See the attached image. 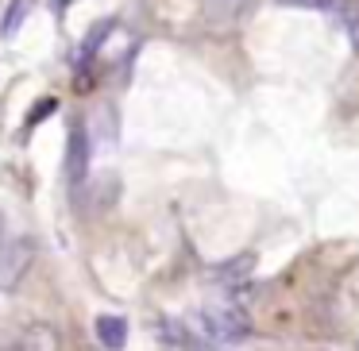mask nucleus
<instances>
[{"label":"nucleus","instance_id":"obj_1","mask_svg":"<svg viewBox=\"0 0 359 351\" xmlns=\"http://www.w3.org/2000/svg\"><path fill=\"white\" fill-rule=\"evenodd\" d=\"M201 328H205V336H209L212 343H240V340H248V332H251L243 309L232 305V301L228 305H205L201 309Z\"/></svg>","mask_w":359,"mask_h":351},{"label":"nucleus","instance_id":"obj_2","mask_svg":"<svg viewBox=\"0 0 359 351\" xmlns=\"http://www.w3.org/2000/svg\"><path fill=\"white\" fill-rule=\"evenodd\" d=\"M32 259H35V243L32 240L0 243V289H16L20 282H24Z\"/></svg>","mask_w":359,"mask_h":351},{"label":"nucleus","instance_id":"obj_3","mask_svg":"<svg viewBox=\"0 0 359 351\" xmlns=\"http://www.w3.org/2000/svg\"><path fill=\"white\" fill-rule=\"evenodd\" d=\"M86 174H89V132H86V124H74L70 151H66V178H70L74 193L86 189Z\"/></svg>","mask_w":359,"mask_h":351},{"label":"nucleus","instance_id":"obj_4","mask_svg":"<svg viewBox=\"0 0 359 351\" xmlns=\"http://www.w3.org/2000/svg\"><path fill=\"white\" fill-rule=\"evenodd\" d=\"M248 4L251 0H205L201 16H205V24H209L212 32H232V27L243 20Z\"/></svg>","mask_w":359,"mask_h":351},{"label":"nucleus","instance_id":"obj_5","mask_svg":"<svg viewBox=\"0 0 359 351\" xmlns=\"http://www.w3.org/2000/svg\"><path fill=\"white\" fill-rule=\"evenodd\" d=\"M251 266H255V259H251V255H240V259H232V263L217 266V270H212V278H217V286L232 289L236 297H248L251 286H243V282H248Z\"/></svg>","mask_w":359,"mask_h":351},{"label":"nucleus","instance_id":"obj_6","mask_svg":"<svg viewBox=\"0 0 359 351\" xmlns=\"http://www.w3.org/2000/svg\"><path fill=\"white\" fill-rule=\"evenodd\" d=\"M97 340L104 343V347H124L128 340V320L124 317H97Z\"/></svg>","mask_w":359,"mask_h":351},{"label":"nucleus","instance_id":"obj_7","mask_svg":"<svg viewBox=\"0 0 359 351\" xmlns=\"http://www.w3.org/2000/svg\"><path fill=\"white\" fill-rule=\"evenodd\" d=\"M27 12H32V0H12L8 16H4V24H0V35H4V39H12V35H20V27H24Z\"/></svg>","mask_w":359,"mask_h":351},{"label":"nucleus","instance_id":"obj_8","mask_svg":"<svg viewBox=\"0 0 359 351\" xmlns=\"http://www.w3.org/2000/svg\"><path fill=\"white\" fill-rule=\"evenodd\" d=\"M109 32H112V24H97V27H93V35H89V39L81 43V50H78V62H74L78 70H81V66H89V58H93V55H97V47H101V43L109 39Z\"/></svg>","mask_w":359,"mask_h":351},{"label":"nucleus","instance_id":"obj_9","mask_svg":"<svg viewBox=\"0 0 359 351\" xmlns=\"http://www.w3.org/2000/svg\"><path fill=\"white\" fill-rule=\"evenodd\" d=\"M158 336H163V343L166 347H194V336L186 332V328L178 324V320H163V328H158Z\"/></svg>","mask_w":359,"mask_h":351},{"label":"nucleus","instance_id":"obj_10","mask_svg":"<svg viewBox=\"0 0 359 351\" xmlns=\"http://www.w3.org/2000/svg\"><path fill=\"white\" fill-rule=\"evenodd\" d=\"M50 112H55V101H43V104H35V109H32V116H27V128H35L43 116H50Z\"/></svg>","mask_w":359,"mask_h":351},{"label":"nucleus","instance_id":"obj_11","mask_svg":"<svg viewBox=\"0 0 359 351\" xmlns=\"http://www.w3.org/2000/svg\"><path fill=\"white\" fill-rule=\"evenodd\" d=\"M344 20H348V35H351V47L359 50V12L351 8V12H344Z\"/></svg>","mask_w":359,"mask_h":351},{"label":"nucleus","instance_id":"obj_12","mask_svg":"<svg viewBox=\"0 0 359 351\" xmlns=\"http://www.w3.org/2000/svg\"><path fill=\"white\" fill-rule=\"evenodd\" d=\"M282 4H294V8H336V0H282Z\"/></svg>","mask_w":359,"mask_h":351},{"label":"nucleus","instance_id":"obj_13","mask_svg":"<svg viewBox=\"0 0 359 351\" xmlns=\"http://www.w3.org/2000/svg\"><path fill=\"white\" fill-rule=\"evenodd\" d=\"M0 235H4V216H0Z\"/></svg>","mask_w":359,"mask_h":351}]
</instances>
